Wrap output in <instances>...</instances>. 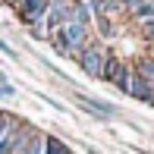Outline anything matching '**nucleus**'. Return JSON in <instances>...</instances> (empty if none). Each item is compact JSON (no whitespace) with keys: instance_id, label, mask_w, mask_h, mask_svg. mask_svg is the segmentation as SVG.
I'll use <instances>...</instances> for the list:
<instances>
[{"instance_id":"7","label":"nucleus","mask_w":154,"mask_h":154,"mask_svg":"<svg viewBox=\"0 0 154 154\" xmlns=\"http://www.w3.org/2000/svg\"><path fill=\"white\" fill-rule=\"evenodd\" d=\"M132 19H135V22H142V25H148V22H154V3H148V0H145V3L138 6L135 13H132Z\"/></svg>"},{"instance_id":"2","label":"nucleus","mask_w":154,"mask_h":154,"mask_svg":"<svg viewBox=\"0 0 154 154\" xmlns=\"http://www.w3.org/2000/svg\"><path fill=\"white\" fill-rule=\"evenodd\" d=\"M104 82H113L123 94H129V88H132V66L126 60H120V57H110L107 69H104Z\"/></svg>"},{"instance_id":"12","label":"nucleus","mask_w":154,"mask_h":154,"mask_svg":"<svg viewBox=\"0 0 154 154\" xmlns=\"http://www.w3.org/2000/svg\"><path fill=\"white\" fill-rule=\"evenodd\" d=\"M0 54H6V57H16V51H13V47H10V44H6V41H3V38H0Z\"/></svg>"},{"instance_id":"10","label":"nucleus","mask_w":154,"mask_h":154,"mask_svg":"<svg viewBox=\"0 0 154 154\" xmlns=\"http://www.w3.org/2000/svg\"><path fill=\"white\" fill-rule=\"evenodd\" d=\"M0 97H16V88L13 85H0Z\"/></svg>"},{"instance_id":"4","label":"nucleus","mask_w":154,"mask_h":154,"mask_svg":"<svg viewBox=\"0 0 154 154\" xmlns=\"http://www.w3.org/2000/svg\"><path fill=\"white\" fill-rule=\"evenodd\" d=\"M129 94L135 97V101H142V104H154V85H151V82H145V79H138L135 72H132V88H129Z\"/></svg>"},{"instance_id":"8","label":"nucleus","mask_w":154,"mask_h":154,"mask_svg":"<svg viewBox=\"0 0 154 154\" xmlns=\"http://www.w3.org/2000/svg\"><path fill=\"white\" fill-rule=\"evenodd\" d=\"M44 154H69V148L60 142L57 135H47V145H44Z\"/></svg>"},{"instance_id":"3","label":"nucleus","mask_w":154,"mask_h":154,"mask_svg":"<svg viewBox=\"0 0 154 154\" xmlns=\"http://www.w3.org/2000/svg\"><path fill=\"white\" fill-rule=\"evenodd\" d=\"M75 104H79L82 110H88L94 120H113V116H116V104L101 101V97H85V94H75Z\"/></svg>"},{"instance_id":"15","label":"nucleus","mask_w":154,"mask_h":154,"mask_svg":"<svg viewBox=\"0 0 154 154\" xmlns=\"http://www.w3.org/2000/svg\"><path fill=\"white\" fill-rule=\"evenodd\" d=\"M69 154H72V151H69Z\"/></svg>"},{"instance_id":"5","label":"nucleus","mask_w":154,"mask_h":154,"mask_svg":"<svg viewBox=\"0 0 154 154\" xmlns=\"http://www.w3.org/2000/svg\"><path fill=\"white\" fill-rule=\"evenodd\" d=\"M22 129V120H16V116H6L3 120V126H0V145H6L16 132Z\"/></svg>"},{"instance_id":"14","label":"nucleus","mask_w":154,"mask_h":154,"mask_svg":"<svg viewBox=\"0 0 154 154\" xmlns=\"http://www.w3.org/2000/svg\"><path fill=\"white\" fill-rule=\"evenodd\" d=\"M13 3H16V6H19V3H25V0H13ZM44 3H47V0H44Z\"/></svg>"},{"instance_id":"13","label":"nucleus","mask_w":154,"mask_h":154,"mask_svg":"<svg viewBox=\"0 0 154 154\" xmlns=\"http://www.w3.org/2000/svg\"><path fill=\"white\" fill-rule=\"evenodd\" d=\"M3 120H6V110H0V126H3Z\"/></svg>"},{"instance_id":"11","label":"nucleus","mask_w":154,"mask_h":154,"mask_svg":"<svg viewBox=\"0 0 154 154\" xmlns=\"http://www.w3.org/2000/svg\"><path fill=\"white\" fill-rule=\"evenodd\" d=\"M142 32H145V38L154 44V22H148V25H142Z\"/></svg>"},{"instance_id":"1","label":"nucleus","mask_w":154,"mask_h":154,"mask_svg":"<svg viewBox=\"0 0 154 154\" xmlns=\"http://www.w3.org/2000/svg\"><path fill=\"white\" fill-rule=\"evenodd\" d=\"M107 60H110V54H107V47L104 44H88L85 51L79 54V66H82V72L88 75V79H101L104 82V69H107Z\"/></svg>"},{"instance_id":"6","label":"nucleus","mask_w":154,"mask_h":154,"mask_svg":"<svg viewBox=\"0 0 154 154\" xmlns=\"http://www.w3.org/2000/svg\"><path fill=\"white\" fill-rule=\"evenodd\" d=\"M132 72H135L138 79H145V82H151V85H154V60H138Z\"/></svg>"},{"instance_id":"9","label":"nucleus","mask_w":154,"mask_h":154,"mask_svg":"<svg viewBox=\"0 0 154 154\" xmlns=\"http://www.w3.org/2000/svg\"><path fill=\"white\" fill-rule=\"evenodd\" d=\"M44 145H47V135L35 132V138H32V148H29V154H44Z\"/></svg>"}]
</instances>
